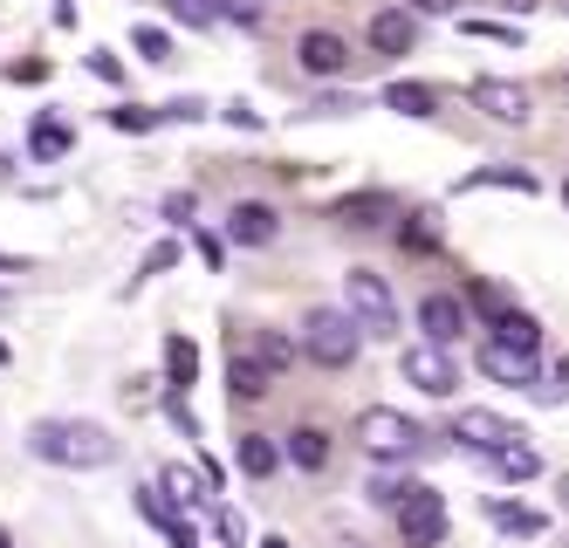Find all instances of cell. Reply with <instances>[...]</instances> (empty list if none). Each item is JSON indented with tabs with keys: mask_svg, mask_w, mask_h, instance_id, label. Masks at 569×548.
I'll use <instances>...</instances> for the list:
<instances>
[{
	"mask_svg": "<svg viewBox=\"0 0 569 548\" xmlns=\"http://www.w3.org/2000/svg\"><path fill=\"white\" fill-rule=\"evenodd\" d=\"M28 452L49 459V467L90 474V467H110V459H117V439L97 426V418H42V426L28 432Z\"/></svg>",
	"mask_w": 569,
	"mask_h": 548,
	"instance_id": "obj_1",
	"label": "cell"
},
{
	"mask_svg": "<svg viewBox=\"0 0 569 548\" xmlns=\"http://www.w3.org/2000/svg\"><path fill=\"white\" fill-rule=\"evenodd\" d=\"M357 343H363V322H357V316H343V309H316V316L302 322V357H309V363H322V370L357 363Z\"/></svg>",
	"mask_w": 569,
	"mask_h": 548,
	"instance_id": "obj_2",
	"label": "cell"
},
{
	"mask_svg": "<svg viewBox=\"0 0 569 548\" xmlns=\"http://www.w3.org/2000/svg\"><path fill=\"white\" fill-rule=\"evenodd\" d=\"M357 439H363V452L371 459H412L419 446H426V432L412 426L405 411H391V405H371L357 418Z\"/></svg>",
	"mask_w": 569,
	"mask_h": 548,
	"instance_id": "obj_3",
	"label": "cell"
},
{
	"mask_svg": "<svg viewBox=\"0 0 569 548\" xmlns=\"http://www.w3.org/2000/svg\"><path fill=\"white\" fill-rule=\"evenodd\" d=\"M343 295H350V316H357L363 329H371V336H391V329H398V302H391L385 275L350 268V275H343Z\"/></svg>",
	"mask_w": 569,
	"mask_h": 548,
	"instance_id": "obj_4",
	"label": "cell"
},
{
	"mask_svg": "<svg viewBox=\"0 0 569 548\" xmlns=\"http://www.w3.org/2000/svg\"><path fill=\"white\" fill-rule=\"evenodd\" d=\"M398 541L405 548H439L446 541V500L432 487H412V500L398 508Z\"/></svg>",
	"mask_w": 569,
	"mask_h": 548,
	"instance_id": "obj_5",
	"label": "cell"
},
{
	"mask_svg": "<svg viewBox=\"0 0 569 548\" xmlns=\"http://www.w3.org/2000/svg\"><path fill=\"white\" fill-rule=\"evenodd\" d=\"M480 370L495 377V385H515V391H536L542 398V357L536 350H508V343L487 336V343H480Z\"/></svg>",
	"mask_w": 569,
	"mask_h": 548,
	"instance_id": "obj_6",
	"label": "cell"
},
{
	"mask_svg": "<svg viewBox=\"0 0 569 548\" xmlns=\"http://www.w3.org/2000/svg\"><path fill=\"white\" fill-rule=\"evenodd\" d=\"M405 385L426 391V398H453V391H460V370H453V357H446V343L405 350Z\"/></svg>",
	"mask_w": 569,
	"mask_h": 548,
	"instance_id": "obj_7",
	"label": "cell"
},
{
	"mask_svg": "<svg viewBox=\"0 0 569 548\" xmlns=\"http://www.w3.org/2000/svg\"><path fill=\"white\" fill-rule=\"evenodd\" d=\"M508 439H521V426H515V418H501V411H460L453 418V446H467V452L495 459Z\"/></svg>",
	"mask_w": 569,
	"mask_h": 548,
	"instance_id": "obj_8",
	"label": "cell"
},
{
	"mask_svg": "<svg viewBox=\"0 0 569 548\" xmlns=\"http://www.w3.org/2000/svg\"><path fill=\"white\" fill-rule=\"evenodd\" d=\"M473 103L495 123H528V110H536V97H528L521 82H508V76H480L473 82Z\"/></svg>",
	"mask_w": 569,
	"mask_h": 548,
	"instance_id": "obj_9",
	"label": "cell"
},
{
	"mask_svg": "<svg viewBox=\"0 0 569 548\" xmlns=\"http://www.w3.org/2000/svg\"><path fill=\"white\" fill-rule=\"evenodd\" d=\"M419 329H426V343H460V336H467V302H460V295H426V302H419Z\"/></svg>",
	"mask_w": 569,
	"mask_h": 548,
	"instance_id": "obj_10",
	"label": "cell"
},
{
	"mask_svg": "<svg viewBox=\"0 0 569 548\" xmlns=\"http://www.w3.org/2000/svg\"><path fill=\"white\" fill-rule=\"evenodd\" d=\"M296 62H302L309 76H343V69H350V49H343L330 28H309V34L296 41Z\"/></svg>",
	"mask_w": 569,
	"mask_h": 548,
	"instance_id": "obj_11",
	"label": "cell"
},
{
	"mask_svg": "<svg viewBox=\"0 0 569 548\" xmlns=\"http://www.w3.org/2000/svg\"><path fill=\"white\" fill-rule=\"evenodd\" d=\"M274 233H281V220H274V206H261V199H240L227 213V240H240V247H268Z\"/></svg>",
	"mask_w": 569,
	"mask_h": 548,
	"instance_id": "obj_12",
	"label": "cell"
},
{
	"mask_svg": "<svg viewBox=\"0 0 569 548\" xmlns=\"http://www.w3.org/2000/svg\"><path fill=\"white\" fill-rule=\"evenodd\" d=\"M412 41H419V21L405 14V8L371 14V49H378V56H412Z\"/></svg>",
	"mask_w": 569,
	"mask_h": 548,
	"instance_id": "obj_13",
	"label": "cell"
},
{
	"mask_svg": "<svg viewBox=\"0 0 569 548\" xmlns=\"http://www.w3.org/2000/svg\"><path fill=\"white\" fill-rule=\"evenodd\" d=\"M487 186H501V192H542V179L521 172V165H480V172L460 179V192H487Z\"/></svg>",
	"mask_w": 569,
	"mask_h": 548,
	"instance_id": "obj_14",
	"label": "cell"
},
{
	"mask_svg": "<svg viewBox=\"0 0 569 548\" xmlns=\"http://www.w3.org/2000/svg\"><path fill=\"white\" fill-rule=\"evenodd\" d=\"M487 329H495V343H508V350H536V357H542V322H536V316L501 309V316L487 322Z\"/></svg>",
	"mask_w": 569,
	"mask_h": 548,
	"instance_id": "obj_15",
	"label": "cell"
},
{
	"mask_svg": "<svg viewBox=\"0 0 569 548\" xmlns=\"http://www.w3.org/2000/svg\"><path fill=\"white\" fill-rule=\"evenodd\" d=\"M158 487H166L179 508H199V500H213V494H220V487L207 480V467H199V474H192V467H166V474H158Z\"/></svg>",
	"mask_w": 569,
	"mask_h": 548,
	"instance_id": "obj_16",
	"label": "cell"
},
{
	"mask_svg": "<svg viewBox=\"0 0 569 548\" xmlns=\"http://www.w3.org/2000/svg\"><path fill=\"white\" fill-rule=\"evenodd\" d=\"M268 377H274V370H268L261 357H240V350H233V363H227V391H233V398H268Z\"/></svg>",
	"mask_w": 569,
	"mask_h": 548,
	"instance_id": "obj_17",
	"label": "cell"
},
{
	"mask_svg": "<svg viewBox=\"0 0 569 548\" xmlns=\"http://www.w3.org/2000/svg\"><path fill=\"white\" fill-rule=\"evenodd\" d=\"M281 467V446L268 439V432H240V474L248 480H268Z\"/></svg>",
	"mask_w": 569,
	"mask_h": 548,
	"instance_id": "obj_18",
	"label": "cell"
},
{
	"mask_svg": "<svg viewBox=\"0 0 569 548\" xmlns=\"http://www.w3.org/2000/svg\"><path fill=\"white\" fill-rule=\"evenodd\" d=\"M385 110H398V117H432L439 110V90H432V82H391Z\"/></svg>",
	"mask_w": 569,
	"mask_h": 548,
	"instance_id": "obj_19",
	"label": "cell"
},
{
	"mask_svg": "<svg viewBox=\"0 0 569 548\" xmlns=\"http://www.w3.org/2000/svg\"><path fill=\"white\" fill-rule=\"evenodd\" d=\"M487 521H495L501 535H549V515L515 508V500H487Z\"/></svg>",
	"mask_w": 569,
	"mask_h": 548,
	"instance_id": "obj_20",
	"label": "cell"
},
{
	"mask_svg": "<svg viewBox=\"0 0 569 548\" xmlns=\"http://www.w3.org/2000/svg\"><path fill=\"white\" fill-rule=\"evenodd\" d=\"M330 220H343V227H378V220H391V199H385V192L337 199V213H330Z\"/></svg>",
	"mask_w": 569,
	"mask_h": 548,
	"instance_id": "obj_21",
	"label": "cell"
},
{
	"mask_svg": "<svg viewBox=\"0 0 569 548\" xmlns=\"http://www.w3.org/2000/svg\"><path fill=\"white\" fill-rule=\"evenodd\" d=\"M495 474H501V480H536V474H542V452L528 446V439H508V446L495 452Z\"/></svg>",
	"mask_w": 569,
	"mask_h": 548,
	"instance_id": "obj_22",
	"label": "cell"
},
{
	"mask_svg": "<svg viewBox=\"0 0 569 548\" xmlns=\"http://www.w3.org/2000/svg\"><path fill=\"white\" fill-rule=\"evenodd\" d=\"M289 459L302 474H322V467H330V439H322L316 426H302V432H289Z\"/></svg>",
	"mask_w": 569,
	"mask_h": 548,
	"instance_id": "obj_23",
	"label": "cell"
},
{
	"mask_svg": "<svg viewBox=\"0 0 569 548\" xmlns=\"http://www.w3.org/2000/svg\"><path fill=\"white\" fill-rule=\"evenodd\" d=\"M166 377H172V391H186L192 377H199V350H192V336H166Z\"/></svg>",
	"mask_w": 569,
	"mask_h": 548,
	"instance_id": "obj_24",
	"label": "cell"
},
{
	"mask_svg": "<svg viewBox=\"0 0 569 548\" xmlns=\"http://www.w3.org/2000/svg\"><path fill=\"white\" fill-rule=\"evenodd\" d=\"M69 145H76V138H69V123H62V117H42V123L28 131V151H34V158H62Z\"/></svg>",
	"mask_w": 569,
	"mask_h": 548,
	"instance_id": "obj_25",
	"label": "cell"
},
{
	"mask_svg": "<svg viewBox=\"0 0 569 548\" xmlns=\"http://www.w3.org/2000/svg\"><path fill=\"white\" fill-rule=\"evenodd\" d=\"M363 500H371V508H405V500H412V480H398V474H371V487H363Z\"/></svg>",
	"mask_w": 569,
	"mask_h": 548,
	"instance_id": "obj_26",
	"label": "cell"
},
{
	"mask_svg": "<svg viewBox=\"0 0 569 548\" xmlns=\"http://www.w3.org/2000/svg\"><path fill=\"white\" fill-rule=\"evenodd\" d=\"M398 240L412 247V255H432V247H439V213H412V220L398 227Z\"/></svg>",
	"mask_w": 569,
	"mask_h": 548,
	"instance_id": "obj_27",
	"label": "cell"
},
{
	"mask_svg": "<svg viewBox=\"0 0 569 548\" xmlns=\"http://www.w3.org/2000/svg\"><path fill=\"white\" fill-rule=\"evenodd\" d=\"M248 357H261L268 370H289V363H296V343H289V336H274V329H261Z\"/></svg>",
	"mask_w": 569,
	"mask_h": 548,
	"instance_id": "obj_28",
	"label": "cell"
},
{
	"mask_svg": "<svg viewBox=\"0 0 569 548\" xmlns=\"http://www.w3.org/2000/svg\"><path fill=\"white\" fill-rule=\"evenodd\" d=\"M110 123H117V131H151V123H166V110H144V103H117V110H110Z\"/></svg>",
	"mask_w": 569,
	"mask_h": 548,
	"instance_id": "obj_29",
	"label": "cell"
},
{
	"mask_svg": "<svg viewBox=\"0 0 569 548\" xmlns=\"http://www.w3.org/2000/svg\"><path fill=\"white\" fill-rule=\"evenodd\" d=\"M131 41H138V56H144V62H172V34H166V28H138Z\"/></svg>",
	"mask_w": 569,
	"mask_h": 548,
	"instance_id": "obj_30",
	"label": "cell"
},
{
	"mask_svg": "<svg viewBox=\"0 0 569 548\" xmlns=\"http://www.w3.org/2000/svg\"><path fill=\"white\" fill-rule=\"evenodd\" d=\"M460 28L480 34V41H508V49H521V28H508V21H480V14H473V21H460Z\"/></svg>",
	"mask_w": 569,
	"mask_h": 548,
	"instance_id": "obj_31",
	"label": "cell"
},
{
	"mask_svg": "<svg viewBox=\"0 0 569 548\" xmlns=\"http://www.w3.org/2000/svg\"><path fill=\"white\" fill-rule=\"evenodd\" d=\"M213 14H220V21H240V28H254V21H261V0H213Z\"/></svg>",
	"mask_w": 569,
	"mask_h": 548,
	"instance_id": "obj_32",
	"label": "cell"
},
{
	"mask_svg": "<svg viewBox=\"0 0 569 548\" xmlns=\"http://www.w3.org/2000/svg\"><path fill=\"white\" fill-rule=\"evenodd\" d=\"M467 302H473V309H487V316H501V309H508V295H501L495 281H473V288H467Z\"/></svg>",
	"mask_w": 569,
	"mask_h": 548,
	"instance_id": "obj_33",
	"label": "cell"
},
{
	"mask_svg": "<svg viewBox=\"0 0 569 548\" xmlns=\"http://www.w3.org/2000/svg\"><path fill=\"white\" fill-rule=\"evenodd\" d=\"M213 528H220V541H227V548H240V541H248V521H240L233 508H220V515H213Z\"/></svg>",
	"mask_w": 569,
	"mask_h": 548,
	"instance_id": "obj_34",
	"label": "cell"
},
{
	"mask_svg": "<svg viewBox=\"0 0 569 548\" xmlns=\"http://www.w3.org/2000/svg\"><path fill=\"white\" fill-rule=\"evenodd\" d=\"M172 261H179V247H172V240H158V247H151V255H144V268H138V275H166Z\"/></svg>",
	"mask_w": 569,
	"mask_h": 548,
	"instance_id": "obj_35",
	"label": "cell"
},
{
	"mask_svg": "<svg viewBox=\"0 0 569 548\" xmlns=\"http://www.w3.org/2000/svg\"><path fill=\"white\" fill-rule=\"evenodd\" d=\"M309 110H316V117H357L363 103H357V97H316Z\"/></svg>",
	"mask_w": 569,
	"mask_h": 548,
	"instance_id": "obj_36",
	"label": "cell"
},
{
	"mask_svg": "<svg viewBox=\"0 0 569 548\" xmlns=\"http://www.w3.org/2000/svg\"><path fill=\"white\" fill-rule=\"evenodd\" d=\"M199 117H207V103H199V97H179V103H166V123H199Z\"/></svg>",
	"mask_w": 569,
	"mask_h": 548,
	"instance_id": "obj_37",
	"label": "cell"
},
{
	"mask_svg": "<svg viewBox=\"0 0 569 548\" xmlns=\"http://www.w3.org/2000/svg\"><path fill=\"white\" fill-rule=\"evenodd\" d=\"M166 418H172L186 439H199V418H192V405H186V398H172V405H166Z\"/></svg>",
	"mask_w": 569,
	"mask_h": 548,
	"instance_id": "obj_38",
	"label": "cell"
},
{
	"mask_svg": "<svg viewBox=\"0 0 569 548\" xmlns=\"http://www.w3.org/2000/svg\"><path fill=\"white\" fill-rule=\"evenodd\" d=\"M49 62H8V82H42Z\"/></svg>",
	"mask_w": 569,
	"mask_h": 548,
	"instance_id": "obj_39",
	"label": "cell"
},
{
	"mask_svg": "<svg viewBox=\"0 0 569 548\" xmlns=\"http://www.w3.org/2000/svg\"><path fill=\"white\" fill-rule=\"evenodd\" d=\"M542 398H569V357H556V370H549V391Z\"/></svg>",
	"mask_w": 569,
	"mask_h": 548,
	"instance_id": "obj_40",
	"label": "cell"
},
{
	"mask_svg": "<svg viewBox=\"0 0 569 548\" xmlns=\"http://www.w3.org/2000/svg\"><path fill=\"white\" fill-rule=\"evenodd\" d=\"M199 261H207V268H220V261H227V247H220V233H199Z\"/></svg>",
	"mask_w": 569,
	"mask_h": 548,
	"instance_id": "obj_41",
	"label": "cell"
},
{
	"mask_svg": "<svg viewBox=\"0 0 569 548\" xmlns=\"http://www.w3.org/2000/svg\"><path fill=\"white\" fill-rule=\"evenodd\" d=\"M90 76H103V82H117V76H124V62H117V56H103V49H97V56H90Z\"/></svg>",
	"mask_w": 569,
	"mask_h": 548,
	"instance_id": "obj_42",
	"label": "cell"
},
{
	"mask_svg": "<svg viewBox=\"0 0 569 548\" xmlns=\"http://www.w3.org/2000/svg\"><path fill=\"white\" fill-rule=\"evenodd\" d=\"M166 220H179V227L192 220V192H172V199H166Z\"/></svg>",
	"mask_w": 569,
	"mask_h": 548,
	"instance_id": "obj_43",
	"label": "cell"
},
{
	"mask_svg": "<svg viewBox=\"0 0 569 548\" xmlns=\"http://www.w3.org/2000/svg\"><path fill=\"white\" fill-rule=\"evenodd\" d=\"M227 123H240V131H261V117L248 103H227Z\"/></svg>",
	"mask_w": 569,
	"mask_h": 548,
	"instance_id": "obj_44",
	"label": "cell"
},
{
	"mask_svg": "<svg viewBox=\"0 0 569 548\" xmlns=\"http://www.w3.org/2000/svg\"><path fill=\"white\" fill-rule=\"evenodd\" d=\"M412 8H419V14H453L460 0H412Z\"/></svg>",
	"mask_w": 569,
	"mask_h": 548,
	"instance_id": "obj_45",
	"label": "cell"
},
{
	"mask_svg": "<svg viewBox=\"0 0 569 548\" xmlns=\"http://www.w3.org/2000/svg\"><path fill=\"white\" fill-rule=\"evenodd\" d=\"M508 8H515V14H528V8H536V0H508Z\"/></svg>",
	"mask_w": 569,
	"mask_h": 548,
	"instance_id": "obj_46",
	"label": "cell"
},
{
	"mask_svg": "<svg viewBox=\"0 0 569 548\" xmlns=\"http://www.w3.org/2000/svg\"><path fill=\"white\" fill-rule=\"evenodd\" d=\"M261 548H289V541H281V535H268V541H261Z\"/></svg>",
	"mask_w": 569,
	"mask_h": 548,
	"instance_id": "obj_47",
	"label": "cell"
},
{
	"mask_svg": "<svg viewBox=\"0 0 569 548\" xmlns=\"http://www.w3.org/2000/svg\"><path fill=\"white\" fill-rule=\"evenodd\" d=\"M166 8H179V14H186V8H192V0H166Z\"/></svg>",
	"mask_w": 569,
	"mask_h": 548,
	"instance_id": "obj_48",
	"label": "cell"
},
{
	"mask_svg": "<svg viewBox=\"0 0 569 548\" xmlns=\"http://www.w3.org/2000/svg\"><path fill=\"white\" fill-rule=\"evenodd\" d=\"M8 268H21V261H8V255H0V275H8Z\"/></svg>",
	"mask_w": 569,
	"mask_h": 548,
	"instance_id": "obj_49",
	"label": "cell"
},
{
	"mask_svg": "<svg viewBox=\"0 0 569 548\" xmlns=\"http://www.w3.org/2000/svg\"><path fill=\"white\" fill-rule=\"evenodd\" d=\"M562 508H569V474H562Z\"/></svg>",
	"mask_w": 569,
	"mask_h": 548,
	"instance_id": "obj_50",
	"label": "cell"
},
{
	"mask_svg": "<svg viewBox=\"0 0 569 548\" xmlns=\"http://www.w3.org/2000/svg\"><path fill=\"white\" fill-rule=\"evenodd\" d=\"M0 548H14V541H8V528H0Z\"/></svg>",
	"mask_w": 569,
	"mask_h": 548,
	"instance_id": "obj_51",
	"label": "cell"
},
{
	"mask_svg": "<svg viewBox=\"0 0 569 548\" xmlns=\"http://www.w3.org/2000/svg\"><path fill=\"white\" fill-rule=\"evenodd\" d=\"M562 206H569V179H562Z\"/></svg>",
	"mask_w": 569,
	"mask_h": 548,
	"instance_id": "obj_52",
	"label": "cell"
},
{
	"mask_svg": "<svg viewBox=\"0 0 569 548\" xmlns=\"http://www.w3.org/2000/svg\"><path fill=\"white\" fill-rule=\"evenodd\" d=\"M0 165H8V158H0Z\"/></svg>",
	"mask_w": 569,
	"mask_h": 548,
	"instance_id": "obj_53",
	"label": "cell"
}]
</instances>
